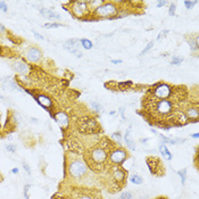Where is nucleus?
<instances>
[{
    "mask_svg": "<svg viewBox=\"0 0 199 199\" xmlns=\"http://www.w3.org/2000/svg\"><path fill=\"white\" fill-rule=\"evenodd\" d=\"M35 100H37V101H38V103H39L40 105L43 107L44 109H46V108L48 109V108H50V107L53 106V103H51V100H50V99H49L47 96L39 94V96H37V97H35Z\"/></svg>",
    "mask_w": 199,
    "mask_h": 199,
    "instance_id": "13",
    "label": "nucleus"
},
{
    "mask_svg": "<svg viewBox=\"0 0 199 199\" xmlns=\"http://www.w3.org/2000/svg\"><path fill=\"white\" fill-rule=\"evenodd\" d=\"M6 150L12 153V154H15L16 150H17V147L15 146V145H6Z\"/></svg>",
    "mask_w": 199,
    "mask_h": 199,
    "instance_id": "30",
    "label": "nucleus"
},
{
    "mask_svg": "<svg viewBox=\"0 0 199 199\" xmlns=\"http://www.w3.org/2000/svg\"><path fill=\"white\" fill-rule=\"evenodd\" d=\"M130 85H132V82H131V81H126V82H119V87H121V88H128V87H130Z\"/></svg>",
    "mask_w": 199,
    "mask_h": 199,
    "instance_id": "34",
    "label": "nucleus"
},
{
    "mask_svg": "<svg viewBox=\"0 0 199 199\" xmlns=\"http://www.w3.org/2000/svg\"><path fill=\"white\" fill-rule=\"evenodd\" d=\"M80 47H81V43L79 39H69L64 43V48L79 58L82 57V51L80 50Z\"/></svg>",
    "mask_w": 199,
    "mask_h": 199,
    "instance_id": "6",
    "label": "nucleus"
},
{
    "mask_svg": "<svg viewBox=\"0 0 199 199\" xmlns=\"http://www.w3.org/2000/svg\"><path fill=\"white\" fill-rule=\"evenodd\" d=\"M130 181L132 182L133 184H138V186L144 183V179H142L139 174H133L132 176L130 178Z\"/></svg>",
    "mask_w": 199,
    "mask_h": 199,
    "instance_id": "20",
    "label": "nucleus"
},
{
    "mask_svg": "<svg viewBox=\"0 0 199 199\" xmlns=\"http://www.w3.org/2000/svg\"><path fill=\"white\" fill-rule=\"evenodd\" d=\"M89 8L87 5V1H75L73 2L72 6V13L74 14L76 17H83L88 13Z\"/></svg>",
    "mask_w": 199,
    "mask_h": 199,
    "instance_id": "7",
    "label": "nucleus"
},
{
    "mask_svg": "<svg viewBox=\"0 0 199 199\" xmlns=\"http://www.w3.org/2000/svg\"><path fill=\"white\" fill-rule=\"evenodd\" d=\"M2 180H3V176H2V174L0 173V182H2Z\"/></svg>",
    "mask_w": 199,
    "mask_h": 199,
    "instance_id": "45",
    "label": "nucleus"
},
{
    "mask_svg": "<svg viewBox=\"0 0 199 199\" xmlns=\"http://www.w3.org/2000/svg\"><path fill=\"white\" fill-rule=\"evenodd\" d=\"M53 119H56L57 123H58L62 128H67V126H68V124H69L68 117H67V115L64 113V112H59V113H57V114L55 115V117H53Z\"/></svg>",
    "mask_w": 199,
    "mask_h": 199,
    "instance_id": "12",
    "label": "nucleus"
},
{
    "mask_svg": "<svg viewBox=\"0 0 199 199\" xmlns=\"http://www.w3.org/2000/svg\"><path fill=\"white\" fill-rule=\"evenodd\" d=\"M187 116L189 119H195V121H198V116H199V110L197 107H190L187 109Z\"/></svg>",
    "mask_w": 199,
    "mask_h": 199,
    "instance_id": "14",
    "label": "nucleus"
},
{
    "mask_svg": "<svg viewBox=\"0 0 199 199\" xmlns=\"http://www.w3.org/2000/svg\"><path fill=\"white\" fill-rule=\"evenodd\" d=\"M159 153L165 157V158L167 159V160H171L172 159V154L170 153V150L167 149V147H166V145H160L159 146Z\"/></svg>",
    "mask_w": 199,
    "mask_h": 199,
    "instance_id": "17",
    "label": "nucleus"
},
{
    "mask_svg": "<svg viewBox=\"0 0 199 199\" xmlns=\"http://www.w3.org/2000/svg\"><path fill=\"white\" fill-rule=\"evenodd\" d=\"M104 3V1L101 0H91V1H87V5H88V8L91 10H96L98 7H100L101 5Z\"/></svg>",
    "mask_w": 199,
    "mask_h": 199,
    "instance_id": "18",
    "label": "nucleus"
},
{
    "mask_svg": "<svg viewBox=\"0 0 199 199\" xmlns=\"http://www.w3.org/2000/svg\"><path fill=\"white\" fill-rule=\"evenodd\" d=\"M12 68L14 69V72L21 74V75H24V74H27L28 71H30V66L27 65L26 63L22 62V60H16L14 62L13 65H12Z\"/></svg>",
    "mask_w": 199,
    "mask_h": 199,
    "instance_id": "10",
    "label": "nucleus"
},
{
    "mask_svg": "<svg viewBox=\"0 0 199 199\" xmlns=\"http://www.w3.org/2000/svg\"><path fill=\"white\" fill-rule=\"evenodd\" d=\"M68 173L72 178L80 179L88 173V166L83 160H73L68 166Z\"/></svg>",
    "mask_w": 199,
    "mask_h": 199,
    "instance_id": "1",
    "label": "nucleus"
},
{
    "mask_svg": "<svg viewBox=\"0 0 199 199\" xmlns=\"http://www.w3.org/2000/svg\"><path fill=\"white\" fill-rule=\"evenodd\" d=\"M0 99H2V100H3V96H1V94H0Z\"/></svg>",
    "mask_w": 199,
    "mask_h": 199,
    "instance_id": "47",
    "label": "nucleus"
},
{
    "mask_svg": "<svg viewBox=\"0 0 199 199\" xmlns=\"http://www.w3.org/2000/svg\"><path fill=\"white\" fill-rule=\"evenodd\" d=\"M196 3H197V1H184V6L187 9H191Z\"/></svg>",
    "mask_w": 199,
    "mask_h": 199,
    "instance_id": "32",
    "label": "nucleus"
},
{
    "mask_svg": "<svg viewBox=\"0 0 199 199\" xmlns=\"http://www.w3.org/2000/svg\"><path fill=\"white\" fill-rule=\"evenodd\" d=\"M41 56H42V53L38 47H30L25 53L26 59L28 62H32V63H38L41 59Z\"/></svg>",
    "mask_w": 199,
    "mask_h": 199,
    "instance_id": "9",
    "label": "nucleus"
},
{
    "mask_svg": "<svg viewBox=\"0 0 199 199\" xmlns=\"http://www.w3.org/2000/svg\"><path fill=\"white\" fill-rule=\"evenodd\" d=\"M32 32H33V34L35 35V38H38V39H40V40H43V39H44V38H43L42 35H40L38 32H35V31H32Z\"/></svg>",
    "mask_w": 199,
    "mask_h": 199,
    "instance_id": "37",
    "label": "nucleus"
},
{
    "mask_svg": "<svg viewBox=\"0 0 199 199\" xmlns=\"http://www.w3.org/2000/svg\"><path fill=\"white\" fill-rule=\"evenodd\" d=\"M91 107H92L94 110H97L98 113H103L104 112V107L101 106L99 103H97V101H92L91 103Z\"/></svg>",
    "mask_w": 199,
    "mask_h": 199,
    "instance_id": "24",
    "label": "nucleus"
},
{
    "mask_svg": "<svg viewBox=\"0 0 199 199\" xmlns=\"http://www.w3.org/2000/svg\"><path fill=\"white\" fill-rule=\"evenodd\" d=\"M80 43H81V46H82L85 50H90V49L93 47L92 42L88 39H81L80 40Z\"/></svg>",
    "mask_w": 199,
    "mask_h": 199,
    "instance_id": "21",
    "label": "nucleus"
},
{
    "mask_svg": "<svg viewBox=\"0 0 199 199\" xmlns=\"http://www.w3.org/2000/svg\"><path fill=\"white\" fill-rule=\"evenodd\" d=\"M2 83H3V88L5 89H9V90H17V89H19L18 85L15 83V81H12V80L8 79V78L3 80Z\"/></svg>",
    "mask_w": 199,
    "mask_h": 199,
    "instance_id": "15",
    "label": "nucleus"
},
{
    "mask_svg": "<svg viewBox=\"0 0 199 199\" xmlns=\"http://www.w3.org/2000/svg\"><path fill=\"white\" fill-rule=\"evenodd\" d=\"M189 44H190V48H191V50H193V51H197L198 50V38L196 37L195 38V40H190L189 41Z\"/></svg>",
    "mask_w": 199,
    "mask_h": 199,
    "instance_id": "22",
    "label": "nucleus"
},
{
    "mask_svg": "<svg viewBox=\"0 0 199 199\" xmlns=\"http://www.w3.org/2000/svg\"><path fill=\"white\" fill-rule=\"evenodd\" d=\"M3 32H6V27L2 24H0V33H3Z\"/></svg>",
    "mask_w": 199,
    "mask_h": 199,
    "instance_id": "41",
    "label": "nucleus"
},
{
    "mask_svg": "<svg viewBox=\"0 0 199 199\" xmlns=\"http://www.w3.org/2000/svg\"><path fill=\"white\" fill-rule=\"evenodd\" d=\"M126 157H128V153L123 148H116L110 153L109 160L115 165H121L126 159Z\"/></svg>",
    "mask_w": 199,
    "mask_h": 199,
    "instance_id": "5",
    "label": "nucleus"
},
{
    "mask_svg": "<svg viewBox=\"0 0 199 199\" xmlns=\"http://www.w3.org/2000/svg\"><path fill=\"white\" fill-rule=\"evenodd\" d=\"M64 26L63 24H59V23H46L44 24V27L46 28H56V27H60Z\"/></svg>",
    "mask_w": 199,
    "mask_h": 199,
    "instance_id": "28",
    "label": "nucleus"
},
{
    "mask_svg": "<svg viewBox=\"0 0 199 199\" xmlns=\"http://www.w3.org/2000/svg\"><path fill=\"white\" fill-rule=\"evenodd\" d=\"M148 140H149V139H141V140H140V141H141V142H147V141H148Z\"/></svg>",
    "mask_w": 199,
    "mask_h": 199,
    "instance_id": "44",
    "label": "nucleus"
},
{
    "mask_svg": "<svg viewBox=\"0 0 199 199\" xmlns=\"http://www.w3.org/2000/svg\"><path fill=\"white\" fill-rule=\"evenodd\" d=\"M107 158V153L103 148H94L90 153V164H103Z\"/></svg>",
    "mask_w": 199,
    "mask_h": 199,
    "instance_id": "3",
    "label": "nucleus"
},
{
    "mask_svg": "<svg viewBox=\"0 0 199 199\" xmlns=\"http://www.w3.org/2000/svg\"><path fill=\"white\" fill-rule=\"evenodd\" d=\"M113 176L116 181H123L125 179V172L122 170V168H115L114 172H113Z\"/></svg>",
    "mask_w": 199,
    "mask_h": 199,
    "instance_id": "16",
    "label": "nucleus"
},
{
    "mask_svg": "<svg viewBox=\"0 0 199 199\" xmlns=\"http://www.w3.org/2000/svg\"><path fill=\"white\" fill-rule=\"evenodd\" d=\"M119 199H133V196L130 191H124V192L121 193Z\"/></svg>",
    "mask_w": 199,
    "mask_h": 199,
    "instance_id": "27",
    "label": "nucleus"
},
{
    "mask_svg": "<svg viewBox=\"0 0 199 199\" xmlns=\"http://www.w3.org/2000/svg\"><path fill=\"white\" fill-rule=\"evenodd\" d=\"M124 140H125L126 146H128L129 149H131V150H135V149H137L135 144L133 142L132 140H131V138H130V132H129V131H126V133H125V135H124Z\"/></svg>",
    "mask_w": 199,
    "mask_h": 199,
    "instance_id": "19",
    "label": "nucleus"
},
{
    "mask_svg": "<svg viewBox=\"0 0 199 199\" xmlns=\"http://www.w3.org/2000/svg\"><path fill=\"white\" fill-rule=\"evenodd\" d=\"M178 174H179V176L181 178V183L184 186V184H186V180H187V170L186 168L180 170V171H178Z\"/></svg>",
    "mask_w": 199,
    "mask_h": 199,
    "instance_id": "23",
    "label": "nucleus"
},
{
    "mask_svg": "<svg viewBox=\"0 0 199 199\" xmlns=\"http://www.w3.org/2000/svg\"><path fill=\"white\" fill-rule=\"evenodd\" d=\"M166 3H167V1H165V0H164V1H158V2H157V7H163V6H165Z\"/></svg>",
    "mask_w": 199,
    "mask_h": 199,
    "instance_id": "38",
    "label": "nucleus"
},
{
    "mask_svg": "<svg viewBox=\"0 0 199 199\" xmlns=\"http://www.w3.org/2000/svg\"><path fill=\"white\" fill-rule=\"evenodd\" d=\"M168 30H164V31H162L160 33L158 34V37H157V40H160V39H163L164 37H166V34H168Z\"/></svg>",
    "mask_w": 199,
    "mask_h": 199,
    "instance_id": "35",
    "label": "nucleus"
},
{
    "mask_svg": "<svg viewBox=\"0 0 199 199\" xmlns=\"http://www.w3.org/2000/svg\"><path fill=\"white\" fill-rule=\"evenodd\" d=\"M175 12H176V5L175 3H171V6L168 8V15L170 16H175Z\"/></svg>",
    "mask_w": 199,
    "mask_h": 199,
    "instance_id": "29",
    "label": "nucleus"
},
{
    "mask_svg": "<svg viewBox=\"0 0 199 199\" xmlns=\"http://www.w3.org/2000/svg\"><path fill=\"white\" fill-rule=\"evenodd\" d=\"M39 12L43 17L49 18V19H59L60 18V15L58 13H56L53 9H47L44 7H41V8H39Z\"/></svg>",
    "mask_w": 199,
    "mask_h": 199,
    "instance_id": "11",
    "label": "nucleus"
},
{
    "mask_svg": "<svg viewBox=\"0 0 199 199\" xmlns=\"http://www.w3.org/2000/svg\"><path fill=\"white\" fill-rule=\"evenodd\" d=\"M12 173H14V174H17V173H18V168H17V167H14L13 170H12Z\"/></svg>",
    "mask_w": 199,
    "mask_h": 199,
    "instance_id": "42",
    "label": "nucleus"
},
{
    "mask_svg": "<svg viewBox=\"0 0 199 199\" xmlns=\"http://www.w3.org/2000/svg\"><path fill=\"white\" fill-rule=\"evenodd\" d=\"M114 139H116L117 141H119V144H121V141H122V134H121V132H114L113 133V135H112Z\"/></svg>",
    "mask_w": 199,
    "mask_h": 199,
    "instance_id": "33",
    "label": "nucleus"
},
{
    "mask_svg": "<svg viewBox=\"0 0 199 199\" xmlns=\"http://www.w3.org/2000/svg\"><path fill=\"white\" fill-rule=\"evenodd\" d=\"M119 113H121V115H122L123 119H125V115H124V107H121V108H119Z\"/></svg>",
    "mask_w": 199,
    "mask_h": 199,
    "instance_id": "39",
    "label": "nucleus"
},
{
    "mask_svg": "<svg viewBox=\"0 0 199 199\" xmlns=\"http://www.w3.org/2000/svg\"><path fill=\"white\" fill-rule=\"evenodd\" d=\"M183 62V58L180 57V56H173L172 58V65H175V66H179L181 63Z\"/></svg>",
    "mask_w": 199,
    "mask_h": 199,
    "instance_id": "25",
    "label": "nucleus"
},
{
    "mask_svg": "<svg viewBox=\"0 0 199 199\" xmlns=\"http://www.w3.org/2000/svg\"><path fill=\"white\" fill-rule=\"evenodd\" d=\"M112 63L113 64H121V63H123L121 59H112Z\"/></svg>",
    "mask_w": 199,
    "mask_h": 199,
    "instance_id": "40",
    "label": "nucleus"
},
{
    "mask_svg": "<svg viewBox=\"0 0 199 199\" xmlns=\"http://www.w3.org/2000/svg\"><path fill=\"white\" fill-rule=\"evenodd\" d=\"M0 10L3 12V13H7L8 12V6L5 1H0Z\"/></svg>",
    "mask_w": 199,
    "mask_h": 199,
    "instance_id": "31",
    "label": "nucleus"
},
{
    "mask_svg": "<svg viewBox=\"0 0 199 199\" xmlns=\"http://www.w3.org/2000/svg\"><path fill=\"white\" fill-rule=\"evenodd\" d=\"M153 46H154V41H150V42H149V43L147 44L146 47H145V49H144V50L141 51L140 56H145V55H146V53H148V51H149V50H150L151 48H153Z\"/></svg>",
    "mask_w": 199,
    "mask_h": 199,
    "instance_id": "26",
    "label": "nucleus"
},
{
    "mask_svg": "<svg viewBox=\"0 0 199 199\" xmlns=\"http://www.w3.org/2000/svg\"><path fill=\"white\" fill-rule=\"evenodd\" d=\"M23 168H24V170L26 171V173L28 174V175L31 174V168H30V166L27 165L26 163H23Z\"/></svg>",
    "mask_w": 199,
    "mask_h": 199,
    "instance_id": "36",
    "label": "nucleus"
},
{
    "mask_svg": "<svg viewBox=\"0 0 199 199\" xmlns=\"http://www.w3.org/2000/svg\"><path fill=\"white\" fill-rule=\"evenodd\" d=\"M191 137H192V138H195V139H198L199 134H198V133H193V134H192Z\"/></svg>",
    "mask_w": 199,
    "mask_h": 199,
    "instance_id": "43",
    "label": "nucleus"
},
{
    "mask_svg": "<svg viewBox=\"0 0 199 199\" xmlns=\"http://www.w3.org/2000/svg\"><path fill=\"white\" fill-rule=\"evenodd\" d=\"M150 131H151V132H153V133H155V134H157V131H156V130H154V129H151Z\"/></svg>",
    "mask_w": 199,
    "mask_h": 199,
    "instance_id": "46",
    "label": "nucleus"
},
{
    "mask_svg": "<svg viewBox=\"0 0 199 199\" xmlns=\"http://www.w3.org/2000/svg\"><path fill=\"white\" fill-rule=\"evenodd\" d=\"M171 93H172V88L165 83H159L154 89L155 98H158V99H166L171 96Z\"/></svg>",
    "mask_w": 199,
    "mask_h": 199,
    "instance_id": "4",
    "label": "nucleus"
},
{
    "mask_svg": "<svg viewBox=\"0 0 199 199\" xmlns=\"http://www.w3.org/2000/svg\"><path fill=\"white\" fill-rule=\"evenodd\" d=\"M119 12L117 7L115 6V3L113 2H104L100 7H98L94 14L98 17H109V16H115Z\"/></svg>",
    "mask_w": 199,
    "mask_h": 199,
    "instance_id": "2",
    "label": "nucleus"
},
{
    "mask_svg": "<svg viewBox=\"0 0 199 199\" xmlns=\"http://www.w3.org/2000/svg\"><path fill=\"white\" fill-rule=\"evenodd\" d=\"M156 112L158 114H162V115H166V114H170L173 110V105L172 103L167 99H160L159 101H157L156 104Z\"/></svg>",
    "mask_w": 199,
    "mask_h": 199,
    "instance_id": "8",
    "label": "nucleus"
}]
</instances>
